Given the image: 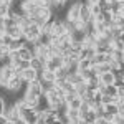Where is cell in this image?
<instances>
[{"mask_svg":"<svg viewBox=\"0 0 124 124\" xmlns=\"http://www.w3.org/2000/svg\"><path fill=\"white\" fill-rule=\"evenodd\" d=\"M113 99H114V96L103 94V98H101V104H103V106H106V104H111V103H113Z\"/></svg>","mask_w":124,"mask_h":124,"instance_id":"obj_39","label":"cell"},{"mask_svg":"<svg viewBox=\"0 0 124 124\" xmlns=\"http://www.w3.org/2000/svg\"><path fill=\"white\" fill-rule=\"evenodd\" d=\"M5 33V23H3V18L0 17V35H3Z\"/></svg>","mask_w":124,"mask_h":124,"instance_id":"obj_44","label":"cell"},{"mask_svg":"<svg viewBox=\"0 0 124 124\" xmlns=\"http://www.w3.org/2000/svg\"><path fill=\"white\" fill-rule=\"evenodd\" d=\"M63 23H65V28H66L68 33H71V31H75L78 30V22H71V20H63Z\"/></svg>","mask_w":124,"mask_h":124,"instance_id":"obj_25","label":"cell"},{"mask_svg":"<svg viewBox=\"0 0 124 124\" xmlns=\"http://www.w3.org/2000/svg\"><path fill=\"white\" fill-rule=\"evenodd\" d=\"M30 68H31V70H35V71H43V70H46V65H45L40 58L33 56L31 60H30Z\"/></svg>","mask_w":124,"mask_h":124,"instance_id":"obj_13","label":"cell"},{"mask_svg":"<svg viewBox=\"0 0 124 124\" xmlns=\"http://www.w3.org/2000/svg\"><path fill=\"white\" fill-rule=\"evenodd\" d=\"M3 23H5V28H8V27H15V25H17V22L12 18V17H5V18H3Z\"/></svg>","mask_w":124,"mask_h":124,"instance_id":"obj_40","label":"cell"},{"mask_svg":"<svg viewBox=\"0 0 124 124\" xmlns=\"http://www.w3.org/2000/svg\"><path fill=\"white\" fill-rule=\"evenodd\" d=\"M96 55V50L94 48H89V46H85L81 50V53H79V60H93Z\"/></svg>","mask_w":124,"mask_h":124,"instance_id":"obj_14","label":"cell"},{"mask_svg":"<svg viewBox=\"0 0 124 124\" xmlns=\"http://www.w3.org/2000/svg\"><path fill=\"white\" fill-rule=\"evenodd\" d=\"M61 66H65V56L60 55V56H50V60L46 61V70L50 71H56Z\"/></svg>","mask_w":124,"mask_h":124,"instance_id":"obj_5","label":"cell"},{"mask_svg":"<svg viewBox=\"0 0 124 124\" xmlns=\"http://www.w3.org/2000/svg\"><path fill=\"white\" fill-rule=\"evenodd\" d=\"M111 40L108 38L106 35H98V41H96V45H101V46H111Z\"/></svg>","mask_w":124,"mask_h":124,"instance_id":"obj_32","label":"cell"},{"mask_svg":"<svg viewBox=\"0 0 124 124\" xmlns=\"http://www.w3.org/2000/svg\"><path fill=\"white\" fill-rule=\"evenodd\" d=\"M117 114L121 116V117H124V104H119V111H117Z\"/></svg>","mask_w":124,"mask_h":124,"instance_id":"obj_45","label":"cell"},{"mask_svg":"<svg viewBox=\"0 0 124 124\" xmlns=\"http://www.w3.org/2000/svg\"><path fill=\"white\" fill-rule=\"evenodd\" d=\"M40 85H41V89H43V93H48V91L55 89V83H53V81H46V79H40Z\"/></svg>","mask_w":124,"mask_h":124,"instance_id":"obj_22","label":"cell"},{"mask_svg":"<svg viewBox=\"0 0 124 124\" xmlns=\"http://www.w3.org/2000/svg\"><path fill=\"white\" fill-rule=\"evenodd\" d=\"M23 85H25V81H23L22 76H13L8 81V85L5 86V91H8V93H18L20 89L23 88Z\"/></svg>","mask_w":124,"mask_h":124,"instance_id":"obj_4","label":"cell"},{"mask_svg":"<svg viewBox=\"0 0 124 124\" xmlns=\"http://www.w3.org/2000/svg\"><path fill=\"white\" fill-rule=\"evenodd\" d=\"M0 2H3V3H8V5H12L15 0H0Z\"/></svg>","mask_w":124,"mask_h":124,"instance_id":"obj_47","label":"cell"},{"mask_svg":"<svg viewBox=\"0 0 124 124\" xmlns=\"http://www.w3.org/2000/svg\"><path fill=\"white\" fill-rule=\"evenodd\" d=\"M98 78H99V83L104 85V86H109V85H114V83H116V78H114V75H113L111 71L103 73V75H99Z\"/></svg>","mask_w":124,"mask_h":124,"instance_id":"obj_11","label":"cell"},{"mask_svg":"<svg viewBox=\"0 0 124 124\" xmlns=\"http://www.w3.org/2000/svg\"><path fill=\"white\" fill-rule=\"evenodd\" d=\"M108 71H111V63H101V65H96V73H98V76L103 75V73H108Z\"/></svg>","mask_w":124,"mask_h":124,"instance_id":"obj_21","label":"cell"},{"mask_svg":"<svg viewBox=\"0 0 124 124\" xmlns=\"http://www.w3.org/2000/svg\"><path fill=\"white\" fill-rule=\"evenodd\" d=\"M108 12H111L113 15L123 13V3H119V2H111V3H108Z\"/></svg>","mask_w":124,"mask_h":124,"instance_id":"obj_17","label":"cell"},{"mask_svg":"<svg viewBox=\"0 0 124 124\" xmlns=\"http://www.w3.org/2000/svg\"><path fill=\"white\" fill-rule=\"evenodd\" d=\"M99 85H101V83H99V78H93V79L86 81V86H88L89 91H98V86Z\"/></svg>","mask_w":124,"mask_h":124,"instance_id":"obj_30","label":"cell"},{"mask_svg":"<svg viewBox=\"0 0 124 124\" xmlns=\"http://www.w3.org/2000/svg\"><path fill=\"white\" fill-rule=\"evenodd\" d=\"M5 106H7V101H5V98H2V96H0V114L3 113Z\"/></svg>","mask_w":124,"mask_h":124,"instance_id":"obj_41","label":"cell"},{"mask_svg":"<svg viewBox=\"0 0 124 124\" xmlns=\"http://www.w3.org/2000/svg\"><path fill=\"white\" fill-rule=\"evenodd\" d=\"M75 124H86V123L83 121V119H79V121H78V123H75Z\"/></svg>","mask_w":124,"mask_h":124,"instance_id":"obj_49","label":"cell"},{"mask_svg":"<svg viewBox=\"0 0 124 124\" xmlns=\"http://www.w3.org/2000/svg\"><path fill=\"white\" fill-rule=\"evenodd\" d=\"M83 48H85L83 43H71V51H73V53H78V55H79Z\"/></svg>","mask_w":124,"mask_h":124,"instance_id":"obj_38","label":"cell"},{"mask_svg":"<svg viewBox=\"0 0 124 124\" xmlns=\"http://www.w3.org/2000/svg\"><path fill=\"white\" fill-rule=\"evenodd\" d=\"M96 119H98V117H96V114H94V111H93V109H91V111H88V113L85 114V117H83V121H85L86 124H94Z\"/></svg>","mask_w":124,"mask_h":124,"instance_id":"obj_28","label":"cell"},{"mask_svg":"<svg viewBox=\"0 0 124 124\" xmlns=\"http://www.w3.org/2000/svg\"><path fill=\"white\" fill-rule=\"evenodd\" d=\"M18 56H20V60H23V61H30V60L33 58V51L28 50L27 46H23V48L18 50Z\"/></svg>","mask_w":124,"mask_h":124,"instance_id":"obj_16","label":"cell"},{"mask_svg":"<svg viewBox=\"0 0 124 124\" xmlns=\"http://www.w3.org/2000/svg\"><path fill=\"white\" fill-rule=\"evenodd\" d=\"M0 124H7V117L3 114H0Z\"/></svg>","mask_w":124,"mask_h":124,"instance_id":"obj_46","label":"cell"},{"mask_svg":"<svg viewBox=\"0 0 124 124\" xmlns=\"http://www.w3.org/2000/svg\"><path fill=\"white\" fill-rule=\"evenodd\" d=\"M66 116L70 117V121H71V124L78 123L81 117H79V111H76V109H68L66 111Z\"/></svg>","mask_w":124,"mask_h":124,"instance_id":"obj_19","label":"cell"},{"mask_svg":"<svg viewBox=\"0 0 124 124\" xmlns=\"http://www.w3.org/2000/svg\"><path fill=\"white\" fill-rule=\"evenodd\" d=\"M68 33L65 28V23L63 20H53V30H51V37H60V35H65Z\"/></svg>","mask_w":124,"mask_h":124,"instance_id":"obj_7","label":"cell"},{"mask_svg":"<svg viewBox=\"0 0 124 124\" xmlns=\"http://www.w3.org/2000/svg\"><path fill=\"white\" fill-rule=\"evenodd\" d=\"M81 104H83V99L81 98H73L70 103H68V106H70V109H76V111H79V108H81Z\"/></svg>","mask_w":124,"mask_h":124,"instance_id":"obj_24","label":"cell"},{"mask_svg":"<svg viewBox=\"0 0 124 124\" xmlns=\"http://www.w3.org/2000/svg\"><path fill=\"white\" fill-rule=\"evenodd\" d=\"M117 96H119L121 99L124 98V83H123L121 86H117Z\"/></svg>","mask_w":124,"mask_h":124,"instance_id":"obj_42","label":"cell"},{"mask_svg":"<svg viewBox=\"0 0 124 124\" xmlns=\"http://www.w3.org/2000/svg\"><path fill=\"white\" fill-rule=\"evenodd\" d=\"M25 94L33 96V98H41L43 96V89H41V85H40V79H35L31 83H27V86H25Z\"/></svg>","mask_w":124,"mask_h":124,"instance_id":"obj_3","label":"cell"},{"mask_svg":"<svg viewBox=\"0 0 124 124\" xmlns=\"http://www.w3.org/2000/svg\"><path fill=\"white\" fill-rule=\"evenodd\" d=\"M12 41H13V38H12V37H8L7 33H3V35H0V43H2L3 46H7V48H8L10 45H12Z\"/></svg>","mask_w":124,"mask_h":124,"instance_id":"obj_34","label":"cell"},{"mask_svg":"<svg viewBox=\"0 0 124 124\" xmlns=\"http://www.w3.org/2000/svg\"><path fill=\"white\" fill-rule=\"evenodd\" d=\"M41 79H46V81H56V73L55 71H50V70H45L43 75H41Z\"/></svg>","mask_w":124,"mask_h":124,"instance_id":"obj_29","label":"cell"},{"mask_svg":"<svg viewBox=\"0 0 124 124\" xmlns=\"http://www.w3.org/2000/svg\"><path fill=\"white\" fill-rule=\"evenodd\" d=\"M5 33H7L8 37H12L13 40H23V31H22V28H20L18 25L5 28Z\"/></svg>","mask_w":124,"mask_h":124,"instance_id":"obj_9","label":"cell"},{"mask_svg":"<svg viewBox=\"0 0 124 124\" xmlns=\"http://www.w3.org/2000/svg\"><path fill=\"white\" fill-rule=\"evenodd\" d=\"M123 61H124V51H123Z\"/></svg>","mask_w":124,"mask_h":124,"instance_id":"obj_53","label":"cell"},{"mask_svg":"<svg viewBox=\"0 0 124 124\" xmlns=\"http://www.w3.org/2000/svg\"><path fill=\"white\" fill-rule=\"evenodd\" d=\"M22 78H23V81H25V85L27 83H31V81H35V79H38V73L35 71V70H25V71H22Z\"/></svg>","mask_w":124,"mask_h":124,"instance_id":"obj_10","label":"cell"},{"mask_svg":"<svg viewBox=\"0 0 124 124\" xmlns=\"http://www.w3.org/2000/svg\"><path fill=\"white\" fill-rule=\"evenodd\" d=\"M109 123H111V121H108L106 117H98L94 124H109Z\"/></svg>","mask_w":124,"mask_h":124,"instance_id":"obj_43","label":"cell"},{"mask_svg":"<svg viewBox=\"0 0 124 124\" xmlns=\"http://www.w3.org/2000/svg\"><path fill=\"white\" fill-rule=\"evenodd\" d=\"M116 124H124V117H121V119H119V121H117Z\"/></svg>","mask_w":124,"mask_h":124,"instance_id":"obj_48","label":"cell"},{"mask_svg":"<svg viewBox=\"0 0 124 124\" xmlns=\"http://www.w3.org/2000/svg\"><path fill=\"white\" fill-rule=\"evenodd\" d=\"M70 38H71V43H85L86 33L83 30H75L70 33Z\"/></svg>","mask_w":124,"mask_h":124,"instance_id":"obj_12","label":"cell"},{"mask_svg":"<svg viewBox=\"0 0 124 124\" xmlns=\"http://www.w3.org/2000/svg\"><path fill=\"white\" fill-rule=\"evenodd\" d=\"M104 94H108V96H117V88H116L114 85H109V86H106V91H104Z\"/></svg>","mask_w":124,"mask_h":124,"instance_id":"obj_36","label":"cell"},{"mask_svg":"<svg viewBox=\"0 0 124 124\" xmlns=\"http://www.w3.org/2000/svg\"><path fill=\"white\" fill-rule=\"evenodd\" d=\"M104 111L108 113V114H111V116H116V114H117V111H119V106L114 104V103L106 104V106H104Z\"/></svg>","mask_w":124,"mask_h":124,"instance_id":"obj_31","label":"cell"},{"mask_svg":"<svg viewBox=\"0 0 124 124\" xmlns=\"http://www.w3.org/2000/svg\"><path fill=\"white\" fill-rule=\"evenodd\" d=\"M93 66L91 60H79L78 61V71H85V70H89Z\"/></svg>","mask_w":124,"mask_h":124,"instance_id":"obj_27","label":"cell"},{"mask_svg":"<svg viewBox=\"0 0 124 124\" xmlns=\"http://www.w3.org/2000/svg\"><path fill=\"white\" fill-rule=\"evenodd\" d=\"M23 41L25 40H13L12 45L8 46V51H18L20 48H23Z\"/></svg>","mask_w":124,"mask_h":124,"instance_id":"obj_33","label":"cell"},{"mask_svg":"<svg viewBox=\"0 0 124 124\" xmlns=\"http://www.w3.org/2000/svg\"><path fill=\"white\" fill-rule=\"evenodd\" d=\"M85 81H89V79H93V78H98V73H96V66H91L89 70H85V71H78Z\"/></svg>","mask_w":124,"mask_h":124,"instance_id":"obj_15","label":"cell"},{"mask_svg":"<svg viewBox=\"0 0 124 124\" xmlns=\"http://www.w3.org/2000/svg\"><path fill=\"white\" fill-rule=\"evenodd\" d=\"M17 75V68L13 66V65H3V66H0V88L2 89H5V86L8 85V81L12 78Z\"/></svg>","mask_w":124,"mask_h":124,"instance_id":"obj_1","label":"cell"},{"mask_svg":"<svg viewBox=\"0 0 124 124\" xmlns=\"http://www.w3.org/2000/svg\"><path fill=\"white\" fill-rule=\"evenodd\" d=\"M68 81H70L73 86H78V85H81V83H85V79H83V76H81L79 73H73V75H70V76H68Z\"/></svg>","mask_w":124,"mask_h":124,"instance_id":"obj_18","label":"cell"},{"mask_svg":"<svg viewBox=\"0 0 124 124\" xmlns=\"http://www.w3.org/2000/svg\"><path fill=\"white\" fill-rule=\"evenodd\" d=\"M93 17H91V10H89V5H86V2L81 3V13H79V22H83V23H88V22H91Z\"/></svg>","mask_w":124,"mask_h":124,"instance_id":"obj_8","label":"cell"},{"mask_svg":"<svg viewBox=\"0 0 124 124\" xmlns=\"http://www.w3.org/2000/svg\"><path fill=\"white\" fill-rule=\"evenodd\" d=\"M81 3H83V2H78V3H71V5H70V8H68V12H66V20H71V22H78V20H79Z\"/></svg>","mask_w":124,"mask_h":124,"instance_id":"obj_6","label":"cell"},{"mask_svg":"<svg viewBox=\"0 0 124 124\" xmlns=\"http://www.w3.org/2000/svg\"><path fill=\"white\" fill-rule=\"evenodd\" d=\"M10 12H12V5H8V3H3V2H0V17H2V18L8 17Z\"/></svg>","mask_w":124,"mask_h":124,"instance_id":"obj_20","label":"cell"},{"mask_svg":"<svg viewBox=\"0 0 124 124\" xmlns=\"http://www.w3.org/2000/svg\"><path fill=\"white\" fill-rule=\"evenodd\" d=\"M22 31H23V40H27V41H37L41 35V28L33 23L27 28H22Z\"/></svg>","mask_w":124,"mask_h":124,"instance_id":"obj_2","label":"cell"},{"mask_svg":"<svg viewBox=\"0 0 124 124\" xmlns=\"http://www.w3.org/2000/svg\"><path fill=\"white\" fill-rule=\"evenodd\" d=\"M119 40H121V41H123V43H124V33H123V35H121V38H119Z\"/></svg>","mask_w":124,"mask_h":124,"instance_id":"obj_50","label":"cell"},{"mask_svg":"<svg viewBox=\"0 0 124 124\" xmlns=\"http://www.w3.org/2000/svg\"><path fill=\"white\" fill-rule=\"evenodd\" d=\"M109 124H114V123H109Z\"/></svg>","mask_w":124,"mask_h":124,"instance_id":"obj_55","label":"cell"},{"mask_svg":"<svg viewBox=\"0 0 124 124\" xmlns=\"http://www.w3.org/2000/svg\"><path fill=\"white\" fill-rule=\"evenodd\" d=\"M75 88H76V94H78V98H81V96H83L86 91H88L86 81H85V83H81V85H78V86H75Z\"/></svg>","mask_w":124,"mask_h":124,"instance_id":"obj_35","label":"cell"},{"mask_svg":"<svg viewBox=\"0 0 124 124\" xmlns=\"http://www.w3.org/2000/svg\"><path fill=\"white\" fill-rule=\"evenodd\" d=\"M7 124H13V123H10V121H7Z\"/></svg>","mask_w":124,"mask_h":124,"instance_id":"obj_52","label":"cell"},{"mask_svg":"<svg viewBox=\"0 0 124 124\" xmlns=\"http://www.w3.org/2000/svg\"><path fill=\"white\" fill-rule=\"evenodd\" d=\"M55 73H56V79H68V76H70V71H68L66 66H61Z\"/></svg>","mask_w":124,"mask_h":124,"instance_id":"obj_23","label":"cell"},{"mask_svg":"<svg viewBox=\"0 0 124 124\" xmlns=\"http://www.w3.org/2000/svg\"><path fill=\"white\" fill-rule=\"evenodd\" d=\"M114 2H119V3H124V0H114Z\"/></svg>","mask_w":124,"mask_h":124,"instance_id":"obj_51","label":"cell"},{"mask_svg":"<svg viewBox=\"0 0 124 124\" xmlns=\"http://www.w3.org/2000/svg\"><path fill=\"white\" fill-rule=\"evenodd\" d=\"M121 104H124V98H123V103H121Z\"/></svg>","mask_w":124,"mask_h":124,"instance_id":"obj_54","label":"cell"},{"mask_svg":"<svg viewBox=\"0 0 124 124\" xmlns=\"http://www.w3.org/2000/svg\"><path fill=\"white\" fill-rule=\"evenodd\" d=\"M106 30H108V27L104 25V22H96L94 20V33L96 35H103Z\"/></svg>","mask_w":124,"mask_h":124,"instance_id":"obj_26","label":"cell"},{"mask_svg":"<svg viewBox=\"0 0 124 124\" xmlns=\"http://www.w3.org/2000/svg\"><path fill=\"white\" fill-rule=\"evenodd\" d=\"M111 46H113V50H117V51H124V43L121 41V40H114V41L111 43Z\"/></svg>","mask_w":124,"mask_h":124,"instance_id":"obj_37","label":"cell"}]
</instances>
